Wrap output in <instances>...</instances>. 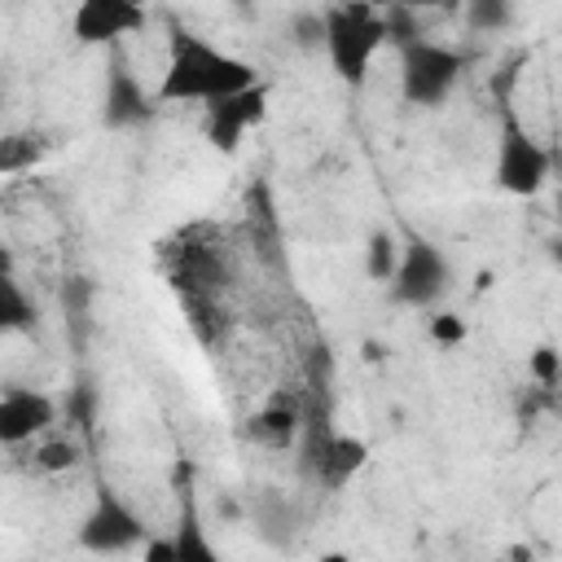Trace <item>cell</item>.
Returning a JSON list of instances; mask_svg holds the SVG:
<instances>
[{"label": "cell", "mask_w": 562, "mask_h": 562, "mask_svg": "<svg viewBox=\"0 0 562 562\" xmlns=\"http://www.w3.org/2000/svg\"><path fill=\"white\" fill-rule=\"evenodd\" d=\"M250 83H259V70L246 57H237V53H228V48L184 31V26H171L167 61H162V75H158V88H154L162 105H176V101L211 105V101H220L228 92H241Z\"/></svg>", "instance_id": "cell-1"}, {"label": "cell", "mask_w": 562, "mask_h": 562, "mask_svg": "<svg viewBox=\"0 0 562 562\" xmlns=\"http://www.w3.org/2000/svg\"><path fill=\"white\" fill-rule=\"evenodd\" d=\"M386 40H391V18L373 0H334L321 13V48L329 57V70L351 88L369 79Z\"/></svg>", "instance_id": "cell-2"}, {"label": "cell", "mask_w": 562, "mask_h": 562, "mask_svg": "<svg viewBox=\"0 0 562 562\" xmlns=\"http://www.w3.org/2000/svg\"><path fill=\"white\" fill-rule=\"evenodd\" d=\"M465 57L435 44V40H404L400 44V92L408 105L435 110L452 97V88L461 83Z\"/></svg>", "instance_id": "cell-3"}, {"label": "cell", "mask_w": 562, "mask_h": 562, "mask_svg": "<svg viewBox=\"0 0 562 562\" xmlns=\"http://www.w3.org/2000/svg\"><path fill=\"white\" fill-rule=\"evenodd\" d=\"M549 176H553L549 149L514 114H505L496 132V149H492V180L514 198H536L549 184Z\"/></svg>", "instance_id": "cell-4"}, {"label": "cell", "mask_w": 562, "mask_h": 562, "mask_svg": "<svg viewBox=\"0 0 562 562\" xmlns=\"http://www.w3.org/2000/svg\"><path fill=\"white\" fill-rule=\"evenodd\" d=\"M443 290H448V255L426 237H408L400 268L386 281V299L400 307H430Z\"/></svg>", "instance_id": "cell-5"}, {"label": "cell", "mask_w": 562, "mask_h": 562, "mask_svg": "<svg viewBox=\"0 0 562 562\" xmlns=\"http://www.w3.org/2000/svg\"><path fill=\"white\" fill-rule=\"evenodd\" d=\"M263 114H268V83L259 79L241 92H228V97L211 101L206 114H202V136L211 140V149L237 154V145L263 123Z\"/></svg>", "instance_id": "cell-6"}, {"label": "cell", "mask_w": 562, "mask_h": 562, "mask_svg": "<svg viewBox=\"0 0 562 562\" xmlns=\"http://www.w3.org/2000/svg\"><path fill=\"white\" fill-rule=\"evenodd\" d=\"M145 31V9L132 0H75L70 40L83 48H110L127 35Z\"/></svg>", "instance_id": "cell-7"}, {"label": "cell", "mask_w": 562, "mask_h": 562, "mask_svg": "<svg viewBox=\"0 0 562 562\" xmlns=\"http://www.w3.org/2000/svg\"><path fill=\"white\" fill-rule=\"evenodd\" d=\"M158 105H162L158 92H145L140 79H136L123 61L110 66V75H105V97H101V123H105V127H140V123L154 119Z\"/></svg>", "instance_id": "cell-8"}, {"label": "cell", "mask_w": 562, "mask_h": 562, "mask_svg": "<svg viewBox=\"0 0 562 562\" xmlns=\"http://www.w3.org/2000/svg\"><path fill=\"white\" fill-rule=\"evenodd\" d=\"M140 536H145V522L110 492L92 505V514L83 518V531H79V540L97 553H123V549L140 544Z\"/></svg>", "instance_id": "cell-9"}, {"label": "cell", "mask_w": 562, "mask_h": 562, "mask_svg": "<svg viewBox=\"0 0 562 562\" xmlns=\"http://www.w3.org/2000/svg\"><path fill=\"white\" fill-rule=\"evenodd\" d=\"M53 417H57V408H53V400L44 391H35V386H9L0 395V443L18 448V443L44 435L53 426Z\"/></svg>", "instance_id": "cell-10"}, {"label": "cell", "mask_w": 562, "mask_h": 562, "mask_svg": "<svg viewBox=\"0 0 562 562\" xmlns=\"http://www.w3.org/2000/svg\"><path fill=\"white\" fill-rule=\"evenodd\" d=\"M364 465H369V443L356 439V435H329V439L316 448V479H321L325 487L351 483Z\"/></svg>", "instance_id": "cell-11"}, {"label": "cell", "mask_w": 562, "mask_h": 562, "mask_svg": "<svg viewBox=\"0 0 562 562\" xmlns=\"http://www.w3.org/2000/svg\"><path fill=\"white\" fill-rule=\"evenodd\" d=\"M400 255H404V241L391 228H373L369 233V246H364V272H369V281L386 285L395 277V268H400Z\"/></svg>", "instance_id": "cell-12"}, {"label": "cell", "mask_w": 562, "mask_h": 562, "mask_svg": "<svg viewBox=\"0 0 562 562\" xmlns=\"http://www.w3.org/2000/svg\"><path fill=\"white\" fill-rule=\"evenodd\" d=\"M250 435H255L259 443H268V448H290L294 435H299V413L272 404V408H263V413L250 422Z\"/></svg>", "instance_id": "cell-13"}, {"label": "cell", "mask_w": 562, "mask_h": 562, "mask_svg": "<svg viewBox=\"0 0 562 562\" xmlns=\"http://www.w3.org/2000/svg\"><path fill=\"white\" fill-rule=\"evenodd\" d=\"M145 553H149V558H176V562H215V549H211V540H202L198 527H184L180 540L149 544Z\"/></svg>", "instance_id": "cell-14"}, {"label": "cell", "mask_w": 562, "mask_h": 562, "mask_svg": "<svg viewBox=\"0 0 562 562\" xmlns=\"http://www.w3.org/2000/svg\"><path fill=\"white\" fill-rule=\"evenodd\" d=\"M465 321L457 316V312H430V321H426V338L435 342V347H443V351H452V347H461L465 342Z\"/></svg>", "instance_id": "cell-15"}, {"label": "cell", "mask_w": 562, "mask_h": 562, "mask_svg": "<svg viewBox=\"0 0 562 562\" xmlns=\"http://www.w3.org/2000/svg\"><path fill=\"white\" fill-rule=\"evenodd\" d=\"M31 316H35V312H31V303L22 299L18 281H13V277H0V321H4V329H22Z\"/></svg>", "instance_id": "cell-16"}, {"label": "cell", "mask_w": 562, "mask_h": 562, "mask_svg": "<svg viewBox=\"0 0 562 562\" xmlns=\"http://www.w3.org/2000/svg\"><path fill=\"white\" fill-rule=\"evenodd\" d=\"M527 373H531L540 386L562 382V351H558V347H549V342H540V347L527 356Z\"/></svg>", "instance_id": "cell-17"}, {"label": "cell", "mask_w": 562, "mask_h": 562, "mask_svg": "<svg viewBox=\"0 0 562 562\" xmlns=\"http://www.w3.org/2000/svg\"><path fill=\"white\" fill-rule=\"evenodd\" d=\"M470 4V18L479 22V26H501L505 18H509V4L514 0H465Z\"/></svg>", "instance_id": "cell-18"}, {"label": "cell", "mask_w": 562, "mask_h": 562, "mask_svg": "<svg viewBox=\"0 0 562 562\" xmlns=\"http://www.w3.org/2000/svg\"><path fill=\"white\" fill-rule=\"evenodd\" d=\"M40 465L44 470H66V465H75V448L70 443H48V448H40Z\"/></svg>", "instance_id": "cell-19"}, {"label": "cell", "mask_w": 562, "mask_h": 562, "mask_svg": "<svg viewBox=\"0 0 562 562\" xmlns=\"http://www.w3.org/2000/svg\"><path fill=\"white\" fill-rule=\"evenodd\" d=\"M465 0H395V9H413V13H452Z\"/></svg>", "instance_id": "cell-20"}, {"label": "cell", "mask_w": 562, "mask_h": 562, "mask_svg": "<svg viewBox=\"0 0 562 562\" xmlns=\"http://www.w3.org/2000/svg\"><path fill=\"white\" fill-rule=\"evenodd\" d=\"M132 4H140V9H149V0H132Z\"/></svg>", "instance_id": "cell-21"}]
</instances>
